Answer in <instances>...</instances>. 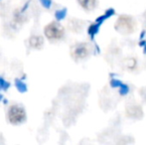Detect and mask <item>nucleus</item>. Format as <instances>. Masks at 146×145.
<instances>
[{"label": "nucleus", "instance_id": "obj_1", "mask_svg": "<svg viewBox=\"0 0 146 145\" xmlns=\"http://www.w3.org/2000/svg\"><path fill=\"white\" fill-rule=\"evenodd\" d=\"M135 28L136 21L132 16L129 15H120L114 24V29L122 35H130L135 31Z\"/></svg>", "mask_w": 146, "mask_h": 145}, {"label": "nucleus", "instance_id": "obj_2", "mask_svg": "<svg viewBox=\"0 0 146 145\" xmlns=\"http://www.w3.org/2000/svg\"><path fill=\"white\" fill-rule=\"evenodd\" d=\"M7 118H8V121L11 124H14V125L22 124L27 119L26 110L23 107H21V105H13L8 109Z\"/></svg>", "mask_w": 146, "mask_h": 145}, {"label": "nucleus", "instance_id": "obj_3", "mask_svg": "<svg viewBox=\"0 0 146 145\" xmlns=\"http://www.w3.org/2000/svg\"><path fill=\"white\" fill-rule=\"evenodd\" d=\"M44 34L50 41H60L65 37V29L58 21H53L45 27Z\"/></svg>", "mask_w": 146, "mask_h": 145}, {"label": "nucleus", "instance_id": "obj_4", "mask_svg": "<svg viewBox=\"0 0 146 145\" xmlns=\"http://www.w3.org/2000/svg\"><path fill=\"white\" fill-rule=\"evenodd\" d=\"M92 48L88 43H77L71 48V56L76 62L85 61L90 57Z\"/></svg>", "mask_w": 146, "mask_h": 145}, {"label": "nucleus", "instance_id": "obj_5", "mask_svg": "<svg viewBox=\"0 0 146 145\" xmlns=\"http://www.w3.org/2000/svg\"><path fill=\"white\" fill-rule=\"evenodd\" d=\"M77 1L86 11H92L98 6V0H77Z\"/></svg>", "mask_w": 146, "mask_h": 145}, {"label": "nucleus", "instance_id": "obj_6", "mask_svg": "<svg viewBox=\"0 0 146 145\" xmlns=\"http://www.w3.org/2000/svg\"><path fill=\"white\" fill-rule=\"evenodd\" d=\"M43 45H44V39L41 36H32L29 39V46L33 49H36V50H40L42 49Z\"/></svg>", "mask_w": 146, "mask_h": 145}, {"label": "nucleus", "instance_id": "obj_7", "mask_svg": "<svg viewBox=\"0 0 146 145\" xmlns=\"http://www.w3.org/2000/svg\"><path fill=\"white\" fill-rule=\"evenodd\" d=\"M15 85H16V89L20 91V93H26L27 91V85L24 83L22 79H15Z\"/></svg>", "mask_w": 146, "mask_h": 145}, {"label": "nucleus", "instance_id": "obj_8", "mask_svg": "<svg viewBox=\"0 0 146 145\" xmlns=\"http://www.w3.org/2000/svg\"><path fill=\"white\" fill-rule=\"evenodd\" d=\"M10 87V83L6 81L3 77H0V89H3V91H7Z\"/></svg>", "mask_w": 146, "mask_h": 145}, {"label": "nucleus", "instance_id": "obj_9", "mask_svg": "<svg viewBox=\"0 0 146 145\" xmlns=\"http://www.w3.org/2000/svg\"><path fill=\"white\" fill-rule=\"evenodd\" d=\"M39 1H40V3L42 4L45 8H47V9H49V8L51 7V5H52V1H51V0H39Z\"/></svg>", "mask_w": 146, "mask_h": 145}, {"label": "nucleus", "instance_id": "obj_10", "mask_svg": "<svg viewBox=\"0 0 146 145\" xmlns=\"http://www.w3.org/2000/svg\"><path fill=\"white\" fill-rule=\"evenodd\" d=\"M65 13H66L65 10H63V12H62V11H57L56 12V18L58 20L62 19V18H63L64 16H65Z\"/></svg>", "mask_w": 146, "mask_h": 145}]
</instances>
